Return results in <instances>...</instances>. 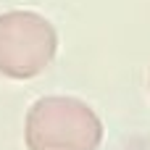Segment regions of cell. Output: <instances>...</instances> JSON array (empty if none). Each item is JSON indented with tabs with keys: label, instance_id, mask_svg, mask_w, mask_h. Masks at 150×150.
Here are the masks:
<instances>
[{
	"label": "cell",
	"instance_id": "6da1fadb",
	"mask_svg": "<svg viewBox=\"0 0 150 150\" xmlns=\"http://www.w3.org/2000/svg\"><path fill=\"white\" fill-rule=\"evenodd\" d=\"M103 132L95 108L71 95L37 98L24 119L26 150H98Z\"/></svg>",
	"mask_w": 150,
	"mask_h": 150
},
{
	"label": "cell",
	"instance_id": "7a4b0ae2",
	"mask_svg": "<svg viewBox=\"0 0 150 150\" xmlns=\"http://www.w3.org/2000/svg\"><path fill=\"white\" fill-rule=\"evenodd\" d=\"M58 53V32L37 11L0 13V76L26 82L40 76Z\"/></svg>",
	"mask_w": 150,
	"mask_h": 150
},
{
	"label": "cell",
	"instance_id": "3957f363",
	"mask_svg": "<svg viewBox=\"0 0 150 150\" xmlns=\"http://www.w3.org/2000/svg\"><path fill=\"white\" fill-rule=\"evenodd\" d=\"M148 92H150V76H148Z\"/></svg>",
	"mask_w": 150,
	"mask_h": 150
}]
</instances>
